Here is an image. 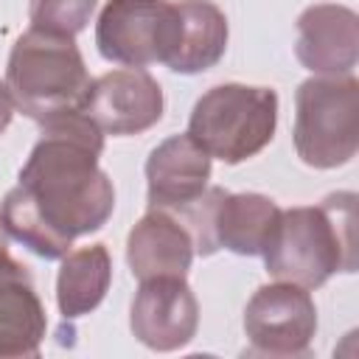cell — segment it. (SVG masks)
Returning a JSON list of instances; mask_svg holds the SVG:
<instances>
[{
    "mask_svg": "<svg viewBox=\"0 0 359 359\" xmlns=\"http://www.w3.org/2000/svg\"><path fill=\"white\" fill-rule=\"evenodd\" d=\"M39 126L42 135L20 168V182L0 202V219L11 238L34 255L56 261L79 236L107 224L115 210V188L98 165L104 132L81 107Z\"/></svg>",
    "mask_w": 359,
    "mask_h": 359,
    "instance_id": "obj_1",
    "label": "cell"
},
{
    "mask_svg": "<svg viewBox=\"0 0 359 359\" xmlns=\"http://www.w3.org/2000/svg\"><path fill=\"white\" fill-rule=\"evenodd\" d=\"M261 255L275 280L303 289H317L337 272H353L356 194L337 191L320 205L280 210L278 227Z\"/></svg>",
    "mask_w": 359,
    "mask_h": 359,
    "instance_id": "obj_2",
    "label": "cell"
},
{
    "mask_svg": "<svg viewBox=\"0 0 359 359\" xmlns=\"http://www.w3.org/2000/svg\"><path fill=\"white\" fill-rule=\"evenodd\" d=\"M90 81L93 79L73 36L28 28L8 53V95L14 107L36 123L79 109Z\"/></svg>",
    "mask_w": 359,
    "mask_h": 359,
    "instance_id": "obj_3",
    "label": "cell"
},
{
    "mask_svg": "<svg viewBox=\"0 0 359 359\" xmlns=\"http://www.w3.org/2000/svg\"><path fill=\"white\" fill-rule=\"evenodd\" d=\"M275 126V90L250 84H216L194 104L188 135L210 157L227 165H238L269 146Z\"/></svg>",
    "mask_w": 359,
    "mask_h": 359,
    "instance_id": "obj_4",
    "label": "cell"
},
{
    "mask_svg": "<svg viewBox=\"0 0 359 359\" xmlns=\"http://www.w3.org/2000/svg\"><path fill=\"white\" fill-rule=\"evenodd\" d=\"M294 151L311 168H339L359 146V81L311 76L294 93Z\"/></svg>",
    "mask_w": 359,
    "mask_h": 359,
    "instance_id": "obj_5",
    "label": "cell"
},
{
    "mask_svg": "<svg viewBox=\"0 0 359 359\" xmlns=\"http://www.w3.org/2000/svg\"><path fill=\"white\" fill-rule=\"evenodd\" d=\"M180 14L171 0H107L95 22V45L107 62L146 67L168 62Z\"/></svg>",
    "mask_w": 359,
    "mask_h": 359,
    "instance_id": "obj_6",
    "label": "cell"
},
{
    "mask_svg": "<svg viewBox=\"0 0 359 359\" xmlns=\"http://www.w3.org/2000/svg\"><path fill=\"white\" fill-rule=\"evenodd\" d=\"M317 331V306L297 283H266L244 309V334L252 351L266 356H300Z\"/></svg>",
    "mask_w": 359,
    "mask_h": 359,
    "instance_id": "obj_7",
    "label": "cell"
},
{
    "mask_svg": "<svg viewBox=\"0 0 359 359\" xmlns=\"http://www.w3.org/2000/svg\"><path fill=\"white\" fill-rule=\"evenodd\" d=\"M163 90L143 67L109 70L90 81L81 109L104 135H140L163 118Z\"/></svg>",
    "mask_w": 359,
    "mask_h": 359,
    "instance_id": "obj_8",
    "label": "cell"
},
{
    "mask_svg": "<svg viewBox=\"0 0 359 359\" xmlns=\"http://www.w3.org/2000/svg\"><path fill=\"white\" fill-rule=\"evenodd\" d=\"M129 328L151 351L168 353L185 348L199 328V303L185 278H149L135 292Z\"/></svg>",
    "mask_w": 359,
    "mask_h": 359,
    "instance_id": "obj_9",
    "label": "cell"
},
{
    "mask_svg": "<svg viewBox=\"0 0 359 359\" xmlns=\"http://www.w3.org/2000/svg\"><path fill=\"white\" fill-rule=\"evenodd\" d=\"M297 62L314 76H351L359 62V17L348 6L317 3L297 17Z\"/></svg>",
    "mask_w": 359,
    "mask_h": 359,
    "instance_id": "obj_10",
    "label": "cell"
},
{
    "mask_svg": "<svg viewBox=\"0 0 359 359\" xmlns=\"http://www.w3.org/2000/svg\"><path fill=\"white\" fill-rule=\"evenodd\" d=\"M210 160L188 132L157 143L146 160L149 208L174 213L199 199L210 180Z\"/></svg>",
    "mask_w": 359,
    "mask_h": 359,
    "instance_id": "obj_11",
    "label": "cell"
},
{
    "mask_svg": "<svg viewBox=\"0 0 359 359\" xmlns=\"http://www.w3.org/2000/svg\"><path fill=\"white\" fill-rule=\"evenodd\" d=\"M194 255L196 250L191 233L168 210L149 208V213L129 230L126 238V264L137 280L165 275L185 278Z\"/></svg>",
    "mask_w": 359,
    "mask_h": 359,
    "instance_id": "obj_12",
    "label": "cell"
},
{
    "mask_svg": "<svg viewBox=\"0 0 359 359\" xmlns=\"http://www.w3.org/2000/svg\"><path fill=\"white\" fill-rule=\"evenodd\" d=\"M177 14V42L165 65L182 76L210 70L227 50L230 28L224 11L210 0H180Z\"/></svg>",
    "mask_w": 359,
    "mask_h": 359,
    "instance_id": "obj_13",
    "label": "cell"
},
{
    "mask_svg": "<svg viewBox=\"0 0 359 359\" xmlns=\"http://www.w3.org/2000/svg\"><path fill=\"white\" fill-rule=\"evenodd\" d=\"M48 331L45 306L28 266L0 278V359L36 356Z\"/></svg>",
    "mask_w": 359,
    "mask_h": 359,
    "instance_id": "obj_14",
    "label": "cell"
},
{
    "mask_svg": "<svg viewBox=\"0 0 359 359\" xmlns=\"http://www.w3.org/2000/svg\"><path fill=\"white\" fill-rule=\"evenodd\" d=\"M280 208L264 194H230L216 205L213 236L219 250H230L236 255H261L278 227Z\"/></svg>",
    "mask_w": 359,
    "mask_h": 359,
    "instance_id": "obj_15",
    "label": "cell"
},
{
    "mask_svg": "<svg viewBox=\"0 0 359 359\" xmlns=\"http://www.w3.org/2000/svg\"><path fill=\"white\" fill-rule=\"evenodd\" d=\"M112 283V258L104 244H90L62 255L56 275V306L65 320H79L98 309Z\"/></svg>",
    "mask_w": 359,
    "mask_h": 359,
    "instance_id": "obj_16",
    "label": "cell"
},
{
    "mask_svg": "<svg viewBox=\"0 0 359 359\" xmlns=\"http://www.w3.org/2000/svg\"><path fill=\"white\" fill-rule=\"evenodd\" d=\"M95 6L98 0H31V28L59 36H76L87 28Z\"/></svg>",
    "mask_w": 359,
    "mask_h": 359,
    "instance_id": "obj_17",
    "label": "cell"
},
{
    "mask_svg": "<svg viewBox=\"0 0 359 359\" xmlns=\"http://www.w3.org/2000/svg\"><path fill=\"white\" fill-rule=\"evenodd\" d=\"M20 269H25V264H20V261L8 252V230H6V224H3V219H0V278H6V275H11V272H20Z\"/></svg>",
    "mask_w": 359,
    "mask_h": 359,
    "instance_id": "obj_18",
    "label": "cell"
},
{
    "mask_svg": "<svg viewBox=\"0 0 359 359\" xmlns=\"http://www.w3.org/2000/svg\"><path fill=\"white\" fill-rule=\"evenodd\" d=\"M14 101H11V95H8V87H6V81H0V135L8 129V123H11V118H14Z\"/></svg>",
    "mask_w": 359,
    "mask_h": 359,
    "instance_id": "obj_19",
    "label": "cell"
}]
</instances>
